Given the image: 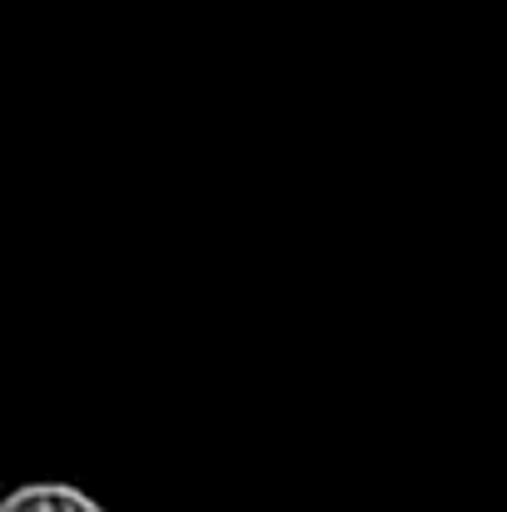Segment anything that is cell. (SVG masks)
I'll return each mask as SVG.
<instances>
[{
    "instance_id": "1",
    "label": "cell",
    "mask_w": 507,
    "mask_h": 512,
    "mask_svg": "<svg viewBox=\"0 0 507 512\" xmlns=\"http://www.w3.org/2000/svg\"><path fill=\"white\" fill-rule=\"evenodd\" d=\"M0 512H105L75 483H20L0 498Z\"/></svg>"
}]
</instances>
